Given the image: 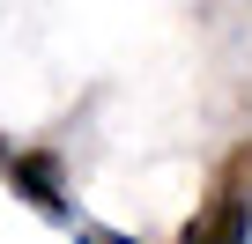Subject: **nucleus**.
<instances>
[{
    "label": "nucleus",
    "mask_w": 252,
    "mask_h": 244,
    "mask_svg": "<svg viewBox=\"0 0 252 244\" xmlns=\"http://www.w3.org/2000/svg\"><path fill=\"white\" fill-rule=\"evenodd\" d=\"M0 156H8V141H0Z\"/></svg>",
    "instance_id": "39448f33"
},
{
    "label": "nucleus",
    "mask_w": 252,
    "mask_h": 244,
    "mask_svg": "<svg viewBox=\"0 0 252 244\" xmlns=\"http://www.w3.org/2000/svg\"><path fill=\"white\" fill-rule=\"evenodd\" d=\"M215 185H222V192H237V200H252V141H237V148L215 163Z\"/></svg>",
    "instance_id": "7ed1b4c3"
},
{
    "label": "nucleus",
    "mask_w": 252,
    "mask_h": 244,
    "mask_svg": "<svg viewBox=\"0 0 252 244\" xmlns=\"http://www.w3.org/2000/svg\"><path fill=\"white\" fill-rule=\"evenodd\" d=\"M89 244H141V237H119V229H96Z\"/></svg>",
    "instance_id": "20e7f679"
},
{
    "label": "nucleus",
    "mask_w": 252,
    "mask_h": 244,
    "mask_svg": "<svg viewBox=\"0 0 252 244\" xmlns=\"http://www.w3.org/2000/svg\"><path fill=\"white\" fill-rule=\"evenodd\" d=\"M0 170H8V185L45 215V222H74V200H67V170L52 148H8L0 156Z\"/></svg>",
    "instance_id": "f257e3e1"
},
{
    "label": "nucleus",
    "mask_w": 252,
    "mask_h": 244,
    "mask_svg": "<svg viewBox=\"0 0 252 244\" xmlns=\"http://www.w3.org/2000/svg\"><path fill=\"white\" fill-rule=\"evenodd\" d=\"M178 244H252V200H237V192L208 185V200H200V215L186 222V237H178Z\"/></svg>",
    "instance_id": "f03ea898"
}]
</instances>
